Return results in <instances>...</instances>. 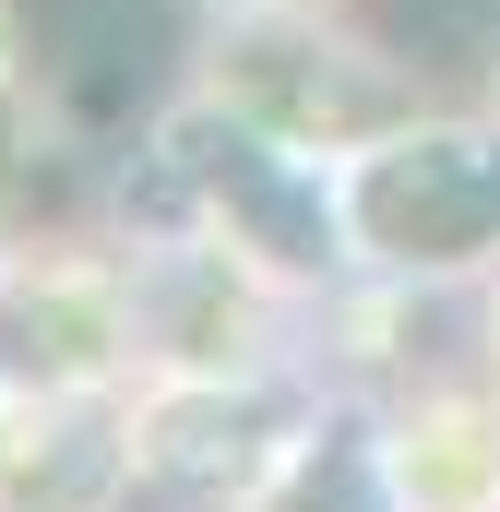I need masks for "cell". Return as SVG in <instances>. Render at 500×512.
Masks as SVG:
<instances>
[{
    "instance_id": "6da1fadb",
    "label": "cell",
    "mask_w": 500,
    "mask_h": 512,
    "mask_svg": "<svg viewBox=\"0 0 500 512\" xmlns=\"http://www.w3.org/2000/svg\"><path fill=\"white\" fill-rule=\"evenodd\" d=\"M334 203H346V251L393 274H465L500 251V131L405 120L334 167Z\"/></svg>"
},
{
    "instance_id": "7a4b0ae2",
    "label": "cell",
    "mask_w": 500,
    "mask_h": 512,
    "mask_svg": "<svg viewBox=\"0 0 500 512\" xmlns=\"http://www.w3.org/2000/svg\"><path fill=\"white\" fill-rule=\"evenodd\" d=\"M155 155H167L179 203H191V215H203L239 262H262V274H322V262L346 251V203H334L322 155H298V143L250 131L227 96L179 108V120L155 131Z\"/></svg>"
},
{
    "instance_id": "3957f363",
    "label": "cell",
    "mask_w": 500,
    "mask_h": 512,
    "mask_svg": "<svg viewBox=\"0 0 500 512\" xmlns=\"http://www.w3.org/2000/svg\"><path fill=\"white\" fill-rule=\"evenodd\" d=\"M215 96H227L250 131L298 143V155H358V143H381V131L417 120V84H405L393 60L322 36V24H286V12L227 24V48H215Z\"/></svg>"
},
{
    "instance_id": "277c9868",
    "label": "cell",
    "mask_w": 500,
    "mask_h": 512,
    "mask_svg": "<svg viewBox=\"0 0 500 512\" xmlns=\"http://www.w3.org/2000/svg\"><path fill=\"white\" fill-rule=\"evenodd\" d=\"M310 453V405L286 382H250V370H191L179 393H155V417L131 429V465L143 489L191 512H250L262 489H286Z\"/></svg>"
},
{
    "instance_id": "5b68a950",
    "label": "cell",
    "mask_w": 500,
    "mask_h": 512,
    "mask_svg": "<svg viewBox=\"0 0 500 512\" xmlns=\"http://www.w3.org/2000/svg\"><path fill=\"white\" fill-rule=\"evenodd\" d=\"M286 512H393V465L370 453V429H310V453L286 477Z\"/></svg>"
},
{
    "instance_id": "8992f818",
    "label": "cell",
    "mask_w": 500,
    "mask_h": 512,
    "mask_svg": "<svg viewBox=\"0 0 500 512\" xmlns=\"http://www.w3.org/2000/svg\"><path fill=\"white\" fill-rule=\"evenodd\" d=\"M489 358H500V298H489Z\"/></svg>"
}]
</instances>
